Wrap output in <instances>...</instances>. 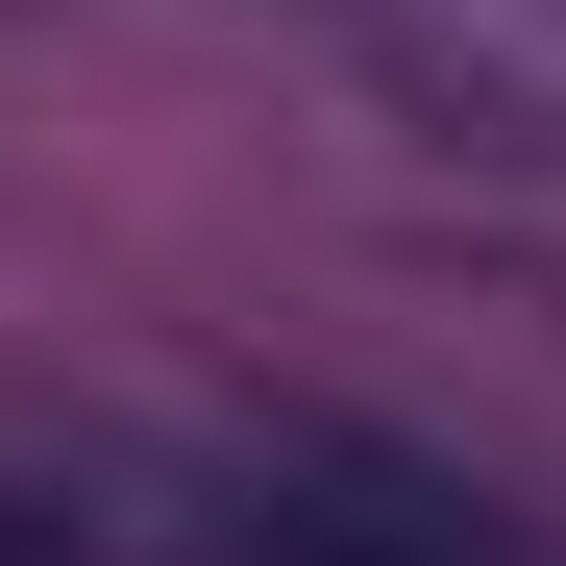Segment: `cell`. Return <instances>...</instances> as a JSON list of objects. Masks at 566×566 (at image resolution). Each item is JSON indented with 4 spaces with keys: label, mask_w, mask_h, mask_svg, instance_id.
Masks as SVG:
<instances>
[{
    "label": "cell",
    "mask_w": 566,
    "mask_h": 566,
    "mask_svg": "<svg viewBox=\"0 0 566 566\" xmlns=\"http://www.w3.org/2000/svg\"><path fill=\"white\" fill-rule=\"evenodd\" d=\"M222 566H517V542L468 517L443 468H395V443H345V419H271V443L222 468Z\"/></svg>",
    "instance_id": "cell-1"
}]
</instances>
